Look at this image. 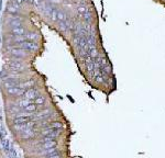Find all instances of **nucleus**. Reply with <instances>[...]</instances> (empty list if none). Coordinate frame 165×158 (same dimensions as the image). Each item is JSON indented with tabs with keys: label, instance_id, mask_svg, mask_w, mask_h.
<instances>
[{
	"label": "nucleus",
	"instance_id": "nucleus-1",
	"mask_svg": "<svg viewBox=\"0 0 165 158\" xmlns=\"http://www.w3.org/2000/svg\"><path fill=\"white\" fill-rule=\"evenodd\" d=\"M38 96H39V91L35 90V89H33V88H30V89H28V90L25 91V93L23 95V98L22 99L32 100V101H33V99H35Z\"/></svg>",
	"mask_w": 165,
	"mask_h": 158
},
{
	"label": "nucleus",
	"instance_id": "nucleus-2",
	"mask_svg": "<svg viewBox=\"0 0 165 158\" xmlns=\"http://www.w3.org/2000/svg\"><path fill=\"white\" fill-rule=\"evenodd\" d=\"M57 146V143H56L55 139H52L50 142H46V143H43V144H40V148L41 149H51V148H54Z\"/></svg>",
	"mask_w": 165,
	"mask_h": 158
},
{
	"label": "nucleus",
	"instance_id": "nucleus-3",
	"mask_svg": "<svg viewBox=\"0 0 165 158\" xmlns=\"http://www.w3.org/2000/svg\"><path fill=\"white\" fill-rule=\"evenodd\" d=\"M31 121V117L29 116H18V117H14L13 120V123L14 125H18V124H25Z\"/></svg>",
	"mask_w": 165,
	"mask_h": 158
},
{
	"label": "nucleus",
	"instance_id": "nucleus-4",
	"mask_svg": "<svg viewBox=\"0 0 165 158\" xmlns=\"http://www.w3.org/2000/svg\"><path fill=\"white\" fill-rule=\"evenodd\" d=\"M19 45H21V47L22 48H25V50H29V51H32L35 48V43H33L31 41H24L22 42V43H19Z\"/></svg>",
	"mask_w": 165,
	"mask_h": 158
},
{
	"label": "nucleus",
	"instance_id": "nucleus-5",
	"mask_svg": "<svg viewBox=\"0 0 165 158\" xmlns=\"http://www.w3.org/2000/svg\"><path fill=\"white\" fill-rule=\"evenodd\" d=\"M11 33H12V34H16L18 36H21V35L25 34V30H24V28H22V26H16V28H12Z\"/></svg>",
	"mask_w": 165,
	"mask_h": 158
},
{
	"label": "nucleus",
	"instance_id": "nucleus-6",
	"mask_svg": "<svg viewBox=\"0 0 165 158\" xmlns=\"http://www.w3.org/2000/svg\"><path fill=\"white\" fill-rule=\"evenodd\" d=\"M46 102V98H44V97L42 96H38L37 98L34 99V101H33V103L37 105H44Z\"/></svg>",
	"mask_w": 165,
	"mask_h": 158
},
{
	"label": "nucleus",
	"instance_id": "nucleus-7",
	"mask_svg": "<svg viewBox=\"0 0 165 158\" xmlns=\"http://www.w3.org/2000/svg\"><path fill=\"white\" fill-rule=\"evenodd\" d=\"M24 111L29 112V113H35V112H38V105L34 104V103H31V104H29L28 107L24 108Z\"/></svg>",
	"mask_w": 165,
	"mask_h": 158
},
{
	"label": "nucleus",
	"instance_id": "nucleus-8",
	"mask_svg": "<svg viewBox=\"0 0 165 158\" xmlns=\"http://www.w3.org/2000/svg\"><path fill=\"white\" fill-rule=\"evenodd\" d=\"M50 127H52V129H55V130H59L63 127V124L61 122H58V121H53V122L50 123Z\"/></svg>",
	"mask_w": 165,
	"mask_h": 158
},
{
	"label": "nucleus",
	"instance_id": "nucleus-9",
	"mask_svg": "<svg viewBox=\"0 0 165 158\" xmlns=\"http://www.w3.org/2000/svg\"><path fill=\"white\" fill-rule=\"evenodd\" d=\"M77 12H78L79 14H85V13H87V12H89V11H88V9H87L85 6H79V7H77Z\"/></svg>",
	"mask_w": 165,
	"mask_h": 158
},
{
	"label": "nucleus",
	"instance_id": "nucleus-10",
	"mask_svg": "<svg viewBox=\"0 0 165 158\" xmlns=\"http://www.w3.org/2000/svg\"><path fill=\"white\" fill-rule=\"evenodd\" d=\"M33 1V4H34L35 6H38V7H40V6L42 5V1L41 0H32Z\"/></svg>",
	"mask_w": 165,
	"mask_h": 158
},
{
	"label": "nucleus",
	"instance_id": "nucleus-11",
	"mask_svg": "<svg viewBox=\"0 0 165 158\" xmlns=\"http://www.w3.org/2000/svg\"><path fill=\"white\" fill-rule=\"evenodd\" d=\"M21 1H24V0H21Z\"/></svg>",
	"mask_w": 165,
	"mask_h": 158
}]
</instances>
